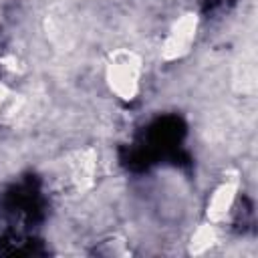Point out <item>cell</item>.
Returning <instances> with one entry per match:
<instances>
[{
	"instance_id": "1",
	"label": "cell",
	"mask_w": 258,
	"mask_h": 258,
	"mask_svg": "<svg viewBox=\"0 0 258 258\" xmlns=\"http://www.w3.org/2000/svg\"><path fill=\"white\" fill-rule=\"evenodd\" d=\"M105 81L109 91L121 101H133L141 93L143 60L131 48H117L105 64Z\"/></svg>"
},
{
	"instance_id": "2",
	"label": "cell",
	"mask_w": 258,
	"mask_h": 258,
	"mask_svg": "<svg viewBox=\"0 0 258 258\" xmlns=\"http://www.w3.org/2000/svg\"><path fill=\"white\" fill-rule=\"evenodd\" d=\"M198 34V16L194 12H183L179 14L171 26L167 28L163 40H161V58L163 60H179L183 58L189 50L191 44L196 42Z\"/></svg>"
},
{
	"instance_id": "3",
	"label": "cell",
	"mask_w": 258,
	"mask_h": 258,
	"mask_svg": "<svg viewBox=\"0 0 258 258\" xmlns=\"http://www.w3.org/2000/svg\"><path fill=\"white\" fill-rule=\"evenodd\" d=\"M240 196V177L238 173H232L228 177H224L210 194L208 204H206V218L208 222L220 226L222 222H226L238 202Z\"/></svg>"
},
{
	"instance_id": "4",
	"label": "cell",
	"mask_w": 258,
	"mask_h": 258,
	"mask_svg": "<svg viewBox=\"0 0 258 258\" xmlns=\"http://www.w3.org/2000/svg\"><path fill=\"white\" fill-rule=\"evenodd\" d=\"M97 173V155L93 149L79 151L71 157V179L77 187H91Z\"/></svg>"
},
{
	"instance_id": "5",
	"label": "cell",
	"mask_w": 258,
	"mask_h": 258,
	"mask_svg": "<svg viewBox=\"0 0 258 258\" xmlns=\"http://www.w3.org/2000/svg\"><path fill=\"white\" fill-rule=\"evenodd\" d=\"M218 244V226L212 222H206L196 228V232L189 238V252L191 254H206Z\"/></svg>"
}]
</instances>
